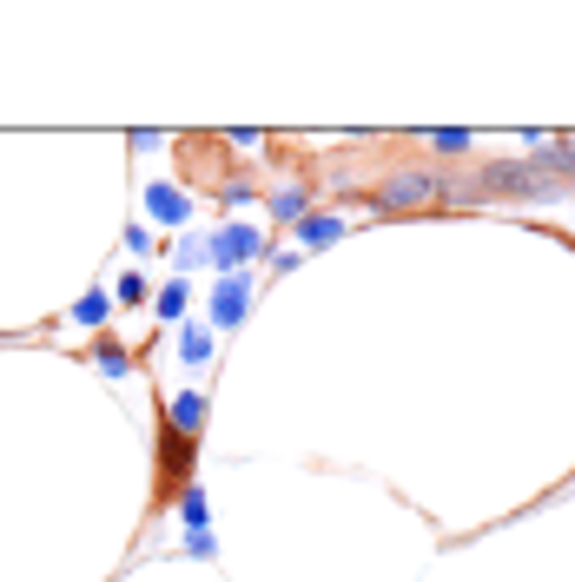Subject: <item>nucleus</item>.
Here are the masks:
<instances>
[{
	"label": "nucleus",
	"mask_w": 575,
	"mask_h": 582,
	"mask_svg": "<svg viewBox=\"0 0 575 582\" xmlns=\"http://www.w3.org/2000/svg\"><path fill=\"white\" fill-rule=\"evenodd\" d=\"M423 199H436L430 173H397L391 185H383V206H423Z\"/></svg>",
	"instance_id": "1"
}]
</instances>
